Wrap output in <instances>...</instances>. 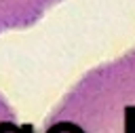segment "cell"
<instances>
[{
  "instance_id": "cell-1",
  "label": "cell",
  "mask_w": 135,
  "mask_h": 133,
  "mask_svg": "<svg viewBox=\"0 0 135 133\" xmlns=\"http://www.w3.org/2000/svg\"><path fill=\"white\" fill-rule=\"evenodd\" d=\"M38 133H135V46L82 74Z\"/></svg>"
},
{
  "instance_id": "cell-2",
  "label": "cell",
  "mask_w": 135,
  "mask_h": 133,
  "mask_svg": "<svg viewBox=\"0 0 135 133\" xmlns=\"http://www.w3.org/2000/svg\"><path fill=\"white\" fill-rule=\"evenodd\" d=\"M61 0H0V34L38 23Z\"/></svg>"
},
{
  "instance_id": "cell-3",
  "label": "cell",
  "mask_w": 135,
  "mask_h": 133,
  "mask_svg": "<svg viewBox=\"0 0 135 133\" xmlns=\"http://www.w3.org/2000/svg\"><path fill=\"white\" fill-rule=\"evenodd\" d=\"M0 133H34V127L30 122H19L17 112L2 93H0Z\"/></svg>"
}]
</instances>
